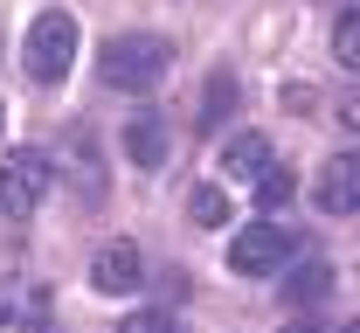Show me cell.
I'll return each instance as SVG.
<instances>
[{"label":"cell","instance_id":"52a82bcc","mask_svg":"<svg viewBox=\"0 0 360 333\" xmlns=\"http://www.w3.org/2000/svg\"><path fill=\"white\" fill-rule=\"evenodd\" d=\"M125 153H132V167H167V153H174V132H167V118L160 111H132L125 118Z\"/></svg>","mask_w":360,"mask_h":333},{"label":"cell","instance_id":"30bf717a","mask_svg":"<svg viewBox=\"0 0 360 333\" xmlns=\"http://www.w3.org/2000/svg\"><path fill=\"white\" fill-rule=\"evenodd\" d=\"M187 222H194V230H222L229 222V194L222 188H194L187 194Z\"/></svg>","mask_w":360,"mask_h":333},{"label":"cell","instance_id":"5b68a950","mask_svg":"<svg viewBox=\"0 0 360 333\" xmlns=\"http://www.w3.org/2000/svg\"><path fill=\"white\" fill-rule=\"evenodd\" d=\"M146 285V264H139V243H104L97 257H90V291H104V299H125V291Z\"/></svg>","mask_w":360,"mask_h":333},{"label":"cell","instance_id":"7a4b0ae2","mask_svg":"<svg viewBox=\"0 0 360 333\" xmlns=\"http://www.w3.org/2000/svg\"><path fill=\"white\" fill-rule=\"evenodd\" d=\"M21 63L35 84H63L70 63H77V14L70 7H42L28 21V42H21Z\"/></svg>","mask_w":360,"mask_h":333},{"label":"cell","instance_id":"4fadbf2b","mask_svg":"<svg viewBox=\"0 0 360 333\" xmlns=\"http://www.w3.org/2000/svg\"><path fill=\"white\" fill-rule=\"evenodd\" d=\"M333 56H340V70L360 63V14L354 7H340V21H333Z\"/></svg>","mask_w":360,"mask_h":333},{"label":"cell","instance_id":"9a60e30c","mask_svg":"<svg viewBox=\"0 0 360 333\" xmlns=\"http://www.w3.org/2000/svg\"><path fill=\"white\" fill-rule=\"evenodd\" d=\"M21 333H56V327H49L42 313H35V320H21Z\"/></svg>","mask_w":360,"mask_h":333},{"label":"cell","instance_id":"9c48e42d","mask_svg":"<svg viewBox=\"0 0 360 333\" xmlns=\"http://www.w3.org/2000/svg\"><path fill=\"white\" fill-rule=\"evenodd\" d=\"M333 285H340L333 264H298V271L284 278V299H291V306H319V299H333Z\"/></svg>","mask_w":360,"mask_h":333},{"label":"cell","instance_id":"6da1fadb","mask_svg":"<svg viewBox=\"0 0 360 333\" xmlns=\"http://www.w3.org/2000/svg\"><path fill=\"white\" fill-rule=\"evenodd\" d=\"M167 70H174V42L167 35H111L104 42V84L111 91L146 97L153 84H167Z\"/></svg>","mask_w":360,"mask_h":333},{"label":"cell","instance_id":"ba28073f","mask_svg":"<svg viewBox=\"0 0 360 333\" xmlns=\"http://www.w3.org/2000/svg\"><path fill=\"white\" fill-rule=\"evenodd\" d=\"M270 167V139L264 132H236V139L222 146V181H257Z\"/></svg>","mask_w":360,"mask_h":333},{"label":"cell","instance_id":"5bb4252c","mask_svg":"<svg viewBox=\"0 0 360 333\" xmlns=\"http://www.w3.org/2000/svg\"><path fill=\"white\" fill-rule=\"evenodd\" d=\"M118 333H180V320H167V313H125Z\"/></svg>","mask_w":360,"mask_h":333},{"label":"cell","instance_id":"2e32d148","mask_svg":"<svg viewBox=\"0 0 360 333\" xmlns=\"http://www.w3.org/2000/svg\"><path fill=\"white\" fill-rule=\"evenodd\" d=\"M291 333H319V327H291Z\"/></svg>","mask_w":360,"mask_h":333},{"label":"cell","instance_id":"7c38bea8","mask_svg":"<svg viewBox=\"0 0 360 333\" xmlns=\"http://www.w3.org/2000/svg\"><path fill=\"white\" fill-rule=\"evenodd\" d=\"M250 188H257V201H264L270 215H277V208H284V201H291V194H298V181H291V167H277V160H270L264 174H257V181H250Z\"/></svg>","mask_w":360,"mask_h":333},{"label":"cell","instance_id":"ac0fdd59","mask_svg":"<svg viewBox=\"0 0 360 333\" xmlns=\"http://www.w3.org/2000/svg\"><path fill=\"white\" fill-rule=\"evenodd\" d=\"M347 333H354V327H347Z\"/></svg>","mask_w":360,"mask_h":333},{"label":"cell","instance_id":"3957f363","mask_svg":"<svg viewBox=\"0 0 360 333\" xmlns=\"http://www.w3.org/2000/svg\"><path fill=\"white\" fill-rule=\"evenodd\" d=\"M49 188H56V167H49L42 146H14V153L0 160V215H7V222L35 215Z\"/></svg>","mask_w":360,"mask_h":333},{"label":"cell","instance_id":"277c9868","mask_svg":"<svg viewBox=\"0 0 360 333\" xmlns=\"http://www.w3.org/2000/svg\"><path fill=\"white\" fill-rule=\"evenodd\" d=\"M291 250H298V237H291L284 222H243V230L229 237V264H236L243 278H277V271L291 264Z\"/></svg>","mask_w":360,"mask_h":333},{"label":"cell","instance_id":"8992f818","mask_svg":"<svg viewBox=\"0 0 360 333\" xmlns=\"http://www.w3.org/2000/svg\"><path fill=\"white\" fill-rule=\"evenodd\" d=\"M312 201H319V215H354V208H360V160H354V153L326 160V174H319Z\"/></svg>","mask_w":360,"mask_h":333},{"label":"cell","instance_id":"8fae6325","mask_svg":"<svg viewBox=\"0 0 360 333\" xmlns=\"http://www.w3.org/2000/svg\"><path fill=\"white\" fill-rule=\"evenodd\" d=\"M229 104H236V77H229V70H215V77H208V91H201V125H208V132L229 118Z\"/></svg>","mask_w":360,"mask_h":333},{"label":"cell","instance_id":"e0dca14e","mask_svg":"<svg viewBox=\"0 0 360 333\" xmlns=\"http://www.w3.org/2000/svg\"><path fill=\"white\" fill-rule=\"evenodd\" d=\"M0 118H7V104H0Z\"/></svg>","mask_w":360,"mask_h":333}]
</instances>
